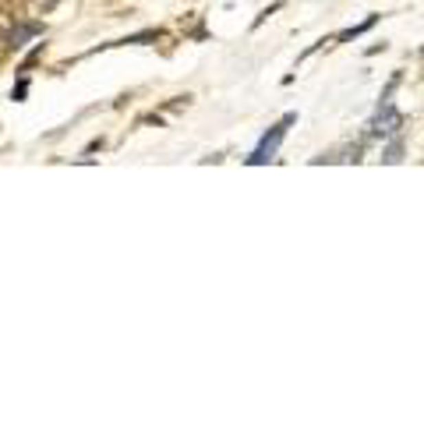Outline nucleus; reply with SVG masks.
<instances>
[{"label":"nucleus","instance_id":"f257e3e1","mask_svg":"<svg viewBox=\"0 0 424 424\" xmlns=\"http://www.w3.org/2000/svg\"><path fill=\"white\" fill-rule=\"evenodd\" d=\"M297 120V113H287L280 124H276V128H272L262 142H258V148H255V153H252V159H247V163H252V166H262V163H269V159H276V153H280V142L287 138V131H290V124Z\"/></svg>","mask_w":424,"mask_h":424},{"label":"nucleus","instance_id":"f03ea898","mask_svg":"<svg viewBox=\"0 0 424 424\" xmlns=\"http://www.w3.org/2000/svg\"><path fill=\"white\" fill-rule=\"evenodd\" d=\"M368 128H371V135H396V131H400L403 128V117L400 113H396L389 103H382V110H379V117L375 120H371L368 124Z\"/></svg>","mask_w":424,"mask_h":424},{"label":"nucleus","instance_id":"423d86ee","mask_svg":"<svg viewBox=\"0 0 424 424\" xmlns=\"http://www.w3.org/2000/svg\"><path fill=\"white\" fill-rule=\"evenodd\" d=\"M14 29V14H4V11H0V36H8Z\"/></svg>","mask_w":424,"mask_h":424},{"label":"nucleus","instance_id":"0eeeda50","mask_svg":"<svg viewBox=\"0 0 424 424\" xmlns=\"http://www.w3.org/2000/svg\"><path fill=\"white\" fill-rule=\"evenodd\" d=\"M25 89H29V82H18V89L11 92V99H25Z\"/></svg>","mask_w":424,"mask_h":424},{"label":"nucleus","instance_id":"39448f33","mask_svg":"<svg viewBox=\"0 0 424 424\" xmlns=\"http://www.w3.org/2000/svg\"><path fill=\"white\" fill-rule=\"evenodd\" d=\"M375 21H379V18H375V14H371V18H368L364 25H357V29H346V32L339 36V43H346V39H354V36H361V32H368V29H371V25H375Z\"/></svg>","mask_w":424,"mask_h":424},{"label":"nucleus","instance_id":"20e7f679","mask_svg":"<svg viewBox=\"0 0 424 424\" xmlns=\"http://www.w3.org/2000/svg\"><path fill=\"white\" fill-rule=\"evenodd\" d=\"M46 11H54V0H29V8H25V14H29V18H39Z\"/></svg>","mask_w":424,"mask_h":424},{"label":"nucleus","instance_id":"7ed1b4c3","mask_svg":"<svg viewBox=\"0 0 424 424\" xmlns=\"http://www.w3.org/2000/svg\"><path fill=\"white\" fill-rule=\"evenodd\" d=\"M36 32H39V25H18V29H11V32H8V39H11L8 46H11V49H21V46H25V39L36 36Z\"/></svg>","mask_w":424,"mask_h":424}]
</instances>
